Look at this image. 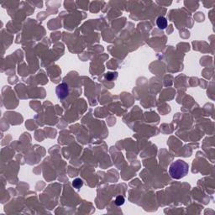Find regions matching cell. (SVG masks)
Here are the masks:
<instances>
[{
    "mask_svg": "<svg viewBox=\"0 0 215 215\" xmlns=\"http://www.w3.org/2000/svg\"><path fill=\"white\" fill-rule=\"evenodd\" d=\"M83 185V182L81 178H76L73 182H72V186L77 189H79L82 187Z\"/></svg>",
    "mask_w": 215,
    "mask_h": 215,
    "instance_id": "277c9868",
    "label": "cell"
},
{
    "mask_svg": "<svg viewBox=\"0 0 215 215\" xmlns=\"http://www.w3.org/2000/svg\"><path fill=\"white\" fill-rule=\"evenodd\" d=\"M114 74L115 73H113V72H108L107 74L105 75V78L108 81L113 80L114 78Z\"/></svg>",
    "mask_w": 215,
    "mask_h": 215,
    "instance_id": "8992f818",
    "label": "cell"
},
{
    "mask_svg": "<svg viewBox=\"0 0 215 215\" xmlns=\"http://www.w3.org/2000/svg\"><path fill=\"white\" fill-rule=\"evenodd\" d=\"M55 93H56L57 97L60 99H64L65 97H67L68 94H69V87H68V85L65 82L59 84L56 87Z\"/></svg>",
    "mask_w": 215,
    "mask_h": 215,
    "instance_id": "7a4b0ae2",
    "label": "cell"
},
{
    "mask_svg": "<svg viewBox=\"0 0 215 215\" xmlns=\"http://www.w3.org/2000/svg\"><path fill=\"white\" fill-rule=\"evenodd\" d=\"M156 25L157 26L159 27V29H164L167 27V20L165 17L163 16H160L157 20H156Z\"/></svg>",
    "mask_w": 215,
    "mask_h": 215,
    "instance_id": "3957f363",
    "label": "cell"
},
{
    "mask_svg": "<svg viewBox=\"0 0 215 215\" xmlns=\"http://www.w3.org/2000/svg\"><path fill=\"white\" fill-rule=\"evenodd\" d=\"M188 164L182 160H178L173 162L169 168V173L174 179H181L184 177L188 173Z\"/></svg>",
    "mask_w": 215,
    "mask_h": 215,
    "instance_id": "6da1fadb",
    "label": "cell"
},
{
    "mask_svg": "<svg viewBox=\"0 0 215 215\" xmlns=\"http://www.w3.org/2000/svg\"><path fill=\"white\" fill-rule=\"evenodd\" d=\"M124 202H125V200H124V198L123 196H118L115 199V204L117 206H121L124 203Z\"/></svg>",
    "mask_w": 215,
    "mask_h": 215,
    "instance_id": "5b68a950",
    "label": "cell"
}]
</instances>
